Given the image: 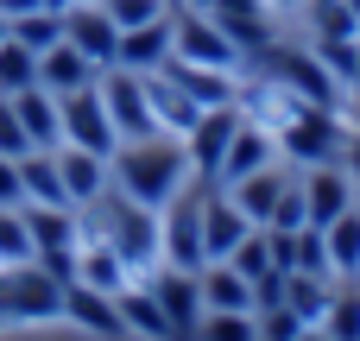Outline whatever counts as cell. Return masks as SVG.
<instances>
[{"instance_id":"obj_32","label":"cell","mask_w":360,"mask_h":341,"mask_svg":"<svg viewBox=\"0 0 360 341\" xmlns=\"http://www.w3.org/2000/svg\"><path fill=\"white\" fill-rule=\"evenodd\" d=\"M228 266H234V272H240L247 285H266V278L278 272V266H272V240H266V228H259V221H253V228L240 234V247L228 253Z\"/></svg>"},{"instance_id":"obj_34","label":"cell","mask_w":360,"mask_h":341,"mask_svg":"<svg viewBox=\"0 0 360 341\" xmlns=\"http://www.w3.org/2000/svg\"><path fill=\"white\" fill-rule=\"evenodd\" d=\"M38 82V51H25L19 38H0V95H19Z\"/></svg>"},{"instance_id":"obj_44","label":"cell","mask_w":360,"mask_h":341,"mask_svg":"<svg viewBox=\"0 0 360 341\" xmlns=\"http://www.w3.org/2000/svg\"><path fill=\"white\" fill-rule=\"evenodd\" d=\"M342 114H348V127L360 133V89H348V101H342Z\"/></svg>"},{"instance_id":"obj_15","label":"cell","mask_w":360,"mask_h":341,"mask_svg":"<svg viewBox=\"0 0 360 341\" xmlns=\"http://www.w3.org/2000/svg\"><path fill=\"white\" fill-rule=\"evenodd\" d=\"M297 177H304V209H310V228H329L342 209H354V202H360L342 165H310V171H297Z\"/></svg>"},{"instance_id":"obj_45","label":"cell","mask_w":360,"mask_h":341,"mask_svg":"<svg viewBox=\"0 0 360 341\" xmlns=\"http://www.w3.org/2000/svg\"><path fill=\"white\" fill-rule=\"evenodd\" d=\"M32 6H44V0H0V13H6V19H19V13H32Z\"/></svg>"},{"instance_id":"obj_11","label":"cell","mask_w":360,"mask_h":341,"mask_svg":"<svg viewBox=\"0 0 360 341\" xmlns=\"http://www.w3.org/2000/svg\"><path fill=\"white\" fill-rule=\"evenodd\" d=\"M234 127H240V108L234 101H221V108H202L196 120H190V133H184V152H190V171L196 177H221V158H228V139H234Z\"/></svg>"},{"instance_id":"obj_9","label":"cell","mask_w":360,"mask_h":341,"mask_svg":"<svg viewBox=\"0 0 360 341\" xmlns=\"http://www.w3.org/2000/svg\"><path fill=\"white\" fill-rule=\"evenodd\" d=\"M57 120H63V146H82V152H101V158H114L120 133H114V120H108V101H101V89H95V82H82V89L57 95Z\"/></svg>"},{"instance_id":"obj_20","label":"cell","mask_w":360,"mask_h":341,"mask_svg":"<svg viewBox=\"0 0 360 341\" xmlns=\"http://www.w3.org/2000/svg\"><path fill=\"white\" fill-rule=\"evenodd\" d=\"M101 70L70 44V38H57L51 51H38V89H51V95H70V89H82V82H95Z\"/></svg>"},{"instance_id":"obj_43","label":"cell","mask_w":360,"mask_h":341,"mask_svg":"<svg viewBox=\"0 0 360 341\" xmlns=\"http://www.w3.org/2000/svg\"><path fill=\"white\" fill-rule=\"evenodd\" d=\"M342 171H348V184H354V196H360V133L348 127V146H342Z\"/></svg>"},{"instance_id":"obj_26","label":"cell","mask_w":360,"mask_h":341,"mask_svg":"<svg viewBox=\"0 0 360 341\" xmlns=\"http://www.w3.org/2000/svg\"><path fill=\"white\" fill-rule=\"evenodd\" d=\"M196 278H202V310H253V285L228 259H209Z\"/></svg>"},{"instance_id":"obj_21","label":"cell","mask_w":360,"mask_h":341,"mask_svg":"<svg viewBox=\"0 0 360 341\" xmlns=\"http://www.w3.org/2000/svg\"><path fill=\"white\" fill-rule=\"evenodd\" d=\"M272 158H278V139L240 114V127H234V139H228V158H221V177H215V184H234V177H247V171H259V165H272Z\"/></svg>"},{"instance_id":"obj_3","label":"cell","mask_w":360,"mask_h":341,"mask_svg":"<svg viewBox=\"0 0 360 341\" xmlns=\"http://www.w3.org/2000/svg\"><path fill=\"white\" fill-rule=\"evenodd\" d=\"M202 190H209V177L190 171V184H177V196L158 202V253H165V266H184V272L209 266V253H202Z\"/></svg>"},{"instance_id":"obj_42","label":"cell","mask_w":360,"mask_h":341,"mask_svg":"<svg viewBox=\"0 0 360 341\" xmlns=\"http://www.w3.org/2000/svg\"><path fill=\"white\" fill-rule=\"evenodd\" d=\"M184 6H202V13H259L266 0H184Z\"/></svg>"},{"instance_id":"obj_49","label":"cell","mask_w":360,"mask_h":341,"mask_svg":"<svg viewBox=\"0 0 360 341\" xmlns=\"http://www.w3.org/2000/svg\"><path fill=\"white\" fill-rule=\"evenodd\" d=\"M266 6H304V0H266Z\"/></svg>"},{"instance_id":"obj_16","label":"cell","mask_w":360,"mask_h":341,"mask_svg":"<svg viewBox=\"0 0 360 341\" xmlns=\"http://www.w3.org/2000/svg\"><path fill=\"white\" fill-rule=\"evenodd\" d=\"M291 177H297V165H278V158H272V165H259V171H247V177H234V184H221V190L240 202L247 221H266V215L278 209V196H285Z\"/></svg>"},{"instance_id":"obj_6","label":"cell","mask_w":360,"mask_h":341,"mask_svg":"<svg viewBox=\"0 0 360 341\" xmlns=\"http://www.w3.org/2000/svg\"><path fill=\"white\" fill-rule=\"evenodd\" d=\"M63 316V278H51L38 259L0 266V323H57Z\"/></svg>"},{"instance_id":"obj_41","label":"cell","mask_w":360,"mask_h":341,"mask_svg":"<svg viewBox=\"0 0 360 341\" xmlns=\"http://www.w3.org/2000/svg\"><path fill=\"white\" fill-rule=\"evenodd\" d=\"M0 209H25V184H19V158H0Z\"/></svg>"},{"instance_id":"obj_39","label":"cell","mask_w":360,"mask_h":341,"mask_svg":"<svg viewBox=\"0 0 360 341\" xmlns=\"http://www.w3.org/2000/svg\"><path fill=\"white\" fill-rule=\"evenodd\" d=\"M171 0H101V13L120 25V32H133V25H146V19H158Z\"/></svg>"},{"instance_id":"obj_7","label":"cell","mask_w":360,"mask_h":341,"mask_svg":"<svg viewBox=\"0 0 360 341\" xmlns=\"http://www.w3.org/2000/svg\"><path fill=\"white\" fill-rule=\"evenodd\" d=\"M171 57H190V63H209V70H247L240 44L215 25V13L184 6V0H171Z\"/></svg>"},{"instance_id":"obj_19","label":"cell","mask_w":360,"mask_h":341,"mask_svg":"<svg viewBox=\"0 0 360 341\" xmlns=\"http://www.w3.org/2000/svg\"><path fill=\"white\" fill-rule=\"evenodd\" d=\"M57 171H63V196H70V209H82V202H95V196L108 190V158H101V152L57 146Z\"/></svg>"},{"instance_id":"obj_30","label":"cell","mask_w":360,"mask_h":341,"mask_svg":"<svg viewBox=\"0 0 360 341\" xmlns=\"http://www.w3.org/2000/svg\"><path fill=\"white\" fill-rule=\"evenodd\" d=\"M323 240H329V266H335V278H360V202H354V209H342V215L323 228Z\"/></svg>"},{"instance_id":"obj_25","label":"cell","mask_w":360,"mask_h":341,"mask_svg":"<svg viewBox=\"0 0 360 341\" xmlns=\"http://www.w3.org/2000/svg\"><path fill=\"white\" fill-rule=\"evenodd\" d=\"M120 297V316H127V335H146V341H171V323H165V310H158V297H152V285L146 278H133L127 291H114Z\"/></svg>"},{"instance_id":"obj_31","label":"cell","mask_w":360,"mask_h":341,"mask_svg":"<svg viewBox=\"0 0 360 341\" xmlns=\"http://www.w3.org/2000/svg\"><path fill=\"white\" fill-rule=\"evenodd\" d=\"M329 341H360V278H335V297L316 323Z\"/></svg>"},{"instance_id":"obj_1","label":"cell","mask_w":360,"mask_h":341,"mask_svg":"<svg viewBox=\"0 0 360 341\" xmlns=\"http://www.w3.org/2000/svg\"><path fill=\"white\" fill-rule=\"evenodd\" d=\"M76 215H82V234L108 240V247L127 259V272H133V278L158 272V259H165V253H158V209L133 202L114 177H108V190H101L95 202H82Z\"/></svg>"},{"instance_id":"obj_8","label":"cell","mask_w":360,"mask_h":341,"mask_svg":"<svg viewBox=\"0 0 360 341\" xmlns=\"http://www.w3.org/2000/svg\"><path fill=\"white\" fill-rule=\"evenodd\" d=\"M95 89H101L108 120H114L120 139H146V133H158V120H152V95H146V70L108 63V70L95 76Z\"/></svg>"},{"instance_id":"obj_27","label":"cell","mask_w":360,"mask_h":341,"mask_svg":"<svg viewBox=\"0 0 360 341\" xmlns=\"http://www.w3.org/2000/svg\"><path fill=\"white\" fill-rule=\"evenodd\" d=\"M304 25H310L304 44H342V38H360V19H354L348 0H304Z\"/></svg>"},{"instance_id":"obj_33","label":"cell","mask_w":360,"mask_h":341,"mask_svg":"<svg viewBox=\"0 0 360 341\" xmlns=\"http://www.w3.org/2000/svg\"><path fill=\"white\" fill-rule=\"evenodd\" d=\"M6 38H19L25 51H51V44L63 38V13L32 6V13H19V19H6Z\"/></svg>"},{"instance_id":"obj_50","label":"cell","mask_w":360,"mask_h":341,"mask_svg":"<svg viewBox=\"0 0 360 341\" xmlns=\"http://www.w3.org/2000/svg\"><path fill=\"white\" fill-rule=\"evenodd\" d=\"M0 38H6V13H0Z\"/></svg>"},{"instance_id":"obj_18","label":"cell","mask_w":360,"mask_h":341,"mask_svg":"<svg viewBox=\"0 0 360 341\" xmlns=\"http://www.w3.org/2000/svg\"><path fill=\"white\" fill-rule=\"evenodd\" d=\"M146 95H152V120H158V133H190V120L202 114L196 108V95L184 89V82H171L165 70H146Z\"/></svg>"},{"instance_id":"obj_40","label":"cell","mask_w":360,"mask_h":341,"mask_svg":"<svg viewBox=\"0 0 360 341\" xmlns=\"http://www.w3.org/2000/svg\"><path fill=\"white\" fill-rule=\"evenodd\" d=\"M25 152H32V139L19 127V108H13V95H0V158H25Z\"/></svg>"},{"instance_id":"obj_47","label":"cell","mask_w":360,"mask_h":341,"mask_svg":"<svg viewBox=\"0 0 360 341\" xmlns=\"http://www.w3.org/2000/svg\"><path fill=\"white\" fill-rule=\"evenodd\" d=\"M297 341H329V335H323V329H304V335H297Z\"/></svg>"},{"instance_id":"obj_14","label":"cell","mask_w":360,"mask_h":341,"mask_svg":"<svg viewBox=\"0 0 360 341\" xmlns=\"http://www.w3.org/2000/svg\"><path fill=\"white\" fill-rule=\"evenodd\" d=\"M247 228H253V221L240 215V202H234L221 184H209V190H202V253H209V259H228Z\"/></svg>"},{"instance_id":"obj_24","label":"cell","mask_w":360,"mask_h":341,"mask_svg":"<svg viewBox=\"0 0 360 341\" xmlns=\"http://www.w3.org/2000/svg\"><path fill=\"white\" fill-rule=\"evenodd\" d=\"M76 278H82V285H95V291H127V285H133L127 259H120L108 240H95V234H82V253H76Z\"/></svg>"},{"instance_id":"obj_38","label":"cell","mask_w":360,"mask_h":341,"mask_svg":"<svg viewBox=\"0 0 360 341\" xmlns=\"http://www.w3.org/2000/svg\"><path fill=\"white\" fill-rule=\"evenodd\" d=\"M304 221H310V209H304V177H291L285 196H278V209H272L259 228H285V234H291V228H304Z\"/></svg>"},{"instance_id":"obj_23","label":"cell","mask_w":360,"mask_h":341,"mask_svg":"<svg viewBox=\"0 0 360 341\" xmlns=\"http://www.w3.org/2000/svg\"><path fill=\"white\" fill-rule=\"evenodd\" d=\"M13 108H19V127H25V139L32 146H44V152H57L63 146V120H57V95L51 89H19L13 95Z\"/></svg>"},{"instance_id":"obj_37","label":"cell","mask_w":360,"mask_h":341,"mask_svg":"<svg viewBox=\"0 0 360 341\" xmlns=\"http://www.w3.org/2000/svg\"><path fill=\"white\" fill-rule=\"evenodd\" d=\"M13 259H32V228H25V209H0V266Z\"/></svg>"},{"instance_id":"obj_17","label":"cell","mask_w":360,"mask_h":341,"mask_svg":"<svg viewBox=\"0 0 360 341\" xmlns=\"http://www.w3.org/2000/svg\"><path fill=\"white\" fill-rule=\"evenodd\" d=\"M158 70H165L171 82H184V89L196 95V108H221V101L240 95V70H209V63H190V57H165Z\"/></svg>"},{"instance_id":"obj_46","label":"cell","mask_w":360,"mask_h":341,"mask_svg":"<svg viewBox=\"0 0 360 341\" xmlns=\"http://www.w3.org/2000/svg\"><path fill=\"white\" fill-rule=\"evenodd\" d=\"M51 13H70V6H89V0H44Z\"/></svg>"},{"instance_id":"obj_48","label":"cell","mask_w":360,"mask_h":341,"mask_svg":"<svg viewBox=\"0 0 360 341\" xmlns=\"http://www.w3.org/2000/svg\"><path fill=\"white\" fill-rule=\"evenodd\" d=\"M354 89H360V44H354Z\"/></svg>"},{"instance_id":"obj_29","label":"cell","mask_w":360,"mask_h":341,"mask_svg":"<svg viewBox=\"0 0 360 341\" xmlns=\"http://www.w3.org/2000/svg\"><path fill=\"white\" fill-rule=\"evenodd\" d=\"M329 297H335V278H316V272H285V291H278V304H291V310H297L310 329L323 323Z\"/></svg>"},{"instance_id":"obj_12","label":"cell","mask_w":360,"mask_h":341,"mask_svg":"<svg viewBox=\"0 0 360 341\" xmlns=\"http://www.w3.org/2000/svg\"><path fill=\"white\" fill-rule=\"evenodd\" d=\"M63 323H76L82 335H108V341L127 335L120 297H114V291H95V285H82V278H70V285H63Z\"/></svg>"},{"instance_id":"obj_4","label":"cell","mask_w":360,"mask_h":341,"mask_svg":"<svg viewBox=\"0 0 360 341\" xmlns=\"http://www.w3.org/2000/svg\"><path fill=\"white\" fill-rule=\"evenodd\" d=\"M342 146H348V114L342 108H297L278 133V158H291L297 171L310 165H342Z\"/></svg>"},{"instance_id":"obj_36","label":"cell","mask_w":360,"mask_h":341,"mask_svg":"<svg viewBox=\"0 0 360 341\" xmlns=\"http://www.w3.org/2000/svg\"><path fill=\"white\" fill-rule=\"evenodd\" d=\"M253 323H259V341H297L310 329L291 304H266V310H253Z\"/></svg>"},{"instance_id":"obj_28","label":"cell","mask_w":360,"mask_h":341,"mask_svg":"<svg viewBox=\"0 0 360 341\" xmlns=\"http://www.w3.org/2000/svg\"><path fill=\"white\" fill-rule=\"evenodd\" d=\"M19 184H25V202H70L63 196V171H57V152L32 146L19 158Z\"/></svg>"},{"instance_id":"obj_22","label":"cell","mask_w":360,"mask_h":341,"mask_svg":"<svg viewBox=\"0 0 360 341\" xmlns=\"http://www.w3.org/2000/svg\"><path fill=\"white\" fill-rule=\"evenodd\" d=\"M165 57H171V6H165L158 19L120 32V57H114V63H127V70H158Z\"/></svg>"},{"instance_id":"obj_13","label":"cell","mask_w":360,"mask_h":341,"mask_svg":"<svg viewBox=\"0 0 360 341\" xmlns=\"http://www.w3.org/2000/svg\"><path fill=\"white\" fill-rule=\"evenodd\" d=\"M63 38L95 63V70H108L114 57H120V25L101 13V0H89V6H70L63 13Z\"/></svg>"},{"instance_id":"obj_5","label":"cell","mask_w":360,"mask_h":341,"mask_svg":"<svg viewBox=\"0 0 360 341\" xmlns=\"http://www.w3.org/2000/svg\"><path fill=\"white\" fill-rule=\"evenodd\" d=\"M25 228H32V259L51 278H76V253H82V215L70 202H25Z\"/></svg>"},{"instance_id":"obj_10","label":"cell","mask_w":360,"mask_h":341,"mask_svg":"<svg viewBox=\"0 0 360 341\" xmlns=\"http://www.w3.org/2000/svg\"><path fill=\"white\" fill-rule=\"evenodd\" d=\"M146 285H152V297H158V310H165V323H171V341H196V323H202V278L158 259V272H146Z\"/></svg>"},{"instance_id":"obj_2","label":"cell","mask_w":360,"mask_h":341,"mask_svg":"<svg viewBox=\"0 0 360 341\" xmlns=\"http://www.w3.org/2000/svg\"><path fill=\"white\" fill-rule=\"evenodd\" d=\"M108 177H114L133 202L158 209V202H171V196H177V184H190V152H184V139H177V133L120 139V146H114V158H108Z\"/></svg>"},{"instance_id":"obj_35","label":"cell","mask_w":360,"mask_h":341,"mask_svg":"<svg viewBox=\"0 0 360 341\" xmlns=\"http://www.w3.org/2000/svg\"><path fill=\"white\" fill-rule=\"evenodd\" d=\"M196 341H259V323L253 310H202Z\"/></svg>"},{"instance_id":"obj_51","label":"cell","mask_w":360,"mask_h":341,"mask_svg":"<svg viewBox=\"0 0 360 341\" xmlns=\"http://www.w3.org/2000/svg\"><path fill=\"white\" fill-rule=\"evenodd\" d=\"M348 6H354V19H360V0H348Z\"/></svg>"}]
</instances>
